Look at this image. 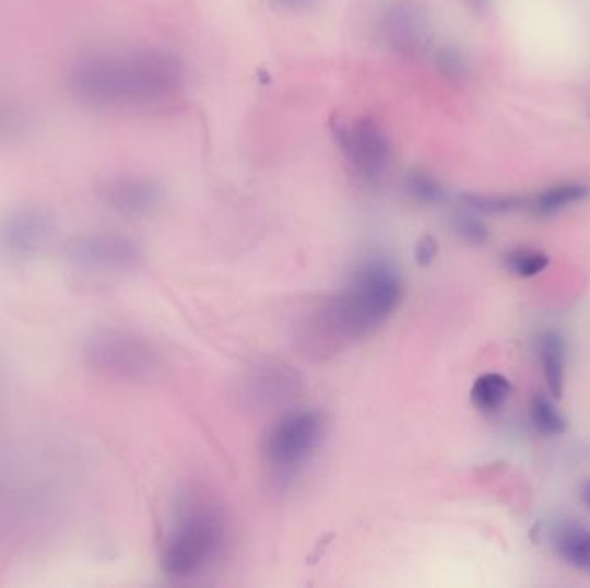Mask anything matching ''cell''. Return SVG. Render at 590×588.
I'll use <instances>...</instances> for the list:
<instances>
[{"label": "cell", "mask_w": 590, "mask_h": 588, "mask_svg": "<svg viewBox=\"0 0 590 588\" xmlns=\"http://www.w3.org/2000/svg\"><path fill=\"white\" fill-rule=\"evenodd\" d=\"M83 364L107 380L123 384H154L164 373V360L151 340L133 331L103 328L82 342Z\"/></svg>", "instance_id": "277c9868"}, {"label": "cell", "mask_w": 590, "mask_h": 588, "mask_svg": "<svg viewBox=\"0 0 590 588\" xmlns=\"http://www.w3.org/2000/svg\"><path fill=\"white\" fill-rule=\"evenodd\" d=\"M228 536L222 507L202 498L187 501L164 540L161 569L169 580H196L225 556Z\"/></svg>", "instance_id": "3957f363"}, {"label": "cell", "mask_w": 590, "mask_h": 588, "mask_svg": "<svg viewBox=\"0 0 590 588\" xmlns=\"http://www.w3.org/2000/svg\"><path fill=\"white\" fill-rule=\"evenodd\" d=\"M66 83L88 109L154 107L180 94L185 68L177 54L154 47L92 54L71 64Z\"/></svg>", "instance_id": "6da1fadb"}, {"label": "cell", "mask_w": 590, "mask_h": 588, "mask_svg": "<svg viewBox=\"0 0 590 588\" xmlns=\"http://www.w3.org/2000/svg\"><path fill=\"white\" fill-rule=\"evenodd\" d=\"M324 438V418L316 409L280 416L262 438V461L279 485H287L311 461Z\"/></svg>", "instance_id": "5b68a950"}, {"label": "cell", "mask_w": 590, "mask_h": 588, "mask_svg": "<svg viewBox=\"0 0 590 588\" xmlns=\"http://www.w3.org/2000/svg\"><path fill=\"white\" fill-rule=\"evenodd\" d=\"M66 261L92 274H127L144 264L139 242L116 232H88L66 242Z\"/></svg>", "instance_id": "8992f818"}, {"label": "cell", "mask_w": 590, "mask_h": 588, "mask_svg": "<svg viewBox=\"0 0 590 588\" xmlns=\"http://www.w3.org/2000/svg\"><path fill=\"white\" fill-rule=\"evenodd\" d=\"M56 230L52 213L44 205L14 208L0 217V258L21 262L46 249Z\"/></svg>", "instance_id": "9c48e42d"}, {"label": "cell", "mask_w": 590, "mask_h": 588, "mask_svg": "<svg viewBox=\"0 0 590 588\" xmlns=\"http://www.w3.org/2000/svg\"><path fill=\"white\" fill-rule=\"evenodd\" d=\"M511 396V384L505 375L499 373H485L476 378L472 387L473 405L480 413L492 414L499 411Z\"/></svg>", "instance_id": "2e32d148"}, {"label": "cell", "mask_w": 590, "mask_h": 588, "mask_svg": "<svg viewBox=\"0 0 590 588\" xmlns=\"http://www.w3.org/2000/svg\"><path fill=\"white\" fill-rule=\"evenodd\" d=\"M463 2L470 9V13L479 17H485L491 14L494 0H463Z\"/></svg>", "instance_id": "d4e9b609"}, {"label": "cell", "mask_w": 590, "mask_h": 588, "mask_svg": "<svg viewBox=\"0 0 590 588\" xmlns=\"http://www.w3.org/2000/svg\"><path fill=\"white\" fill-rule=\"evenodd\" d=\"M404 297L401 273L384 256H366L347 282L316 307L304 325V343L312 354H333L368 339L389 324Z\"/></svg>", "instance_id": "7a4b0ae2"}, {"label": "cell", "mask_w": 590, "mask_h": 588, "mask_svg": "<svg viewBox=\"0 0 590 588\" xmlns=\"http://www.w3.org/2000/svg\"><path fill=\"white\" fill-rule=\"evenodd\" d=\"M37 116L20 98L0 95V149L13 148L33 136Z\"/></svg>", "instance_id": "4fadbf2b"}, {"label": "cell", "mask_w": 590, "mask_h": 588, "mask_svg": "<svg viewBox=\"0 0 590 588\" xmlns=\"http://www.w3.org/2000/svg\"><path fill=\"white\" fill-rule=\"evenodd\" d=\"M97 197L111 213L123 217H144L156 213L163 202L164 190L149 176L123 175L101 184Z\"/></svg>", "instance_id": "30bf717a"}, {"label": "cell", "mask_w": 590, "mask_h": 588, "mask_svg": "<svg viewBox=\"0 0 590 588\" xmlns=\"http://www.w3.org/2000/svg\"><path fill=\"white\" fill-rule=\"evenodd\" d=\"M554 551L566 564L587 572L590 568V531L575 525L557 528Z\"/></svg>", "instance_id": "9a60e30c"}, {"label": "cell", "mask_w": 590, "mask_h": 588, "mask_svg": "<svg viewBox=\"0 0 590 588\" xmlns=\"http://www.w3.org/2000/svg\"><path fill=\"white\" fill-rule=\"evenodd\" d=\"M589 116H590V110H589Z\"/></svg>", "instance_id": "83f0119b"}, {"label": "cell", "mask_w": 590, "mask_h": 588, "mask_svg": "<svg viewBox=\"0 0 590 588\" xmlns=\"http://www.w3.org/2000/svg\"><path fill=\"white\" fill-rule=\"evenodd\" d=\"M452 225L458 237L470 246H485L491 240V228L485 225L480 214L473 213L470 209L456 214Z\"/></svg>", "instance_id": "7402d4cb"}, {"label": "cell", "mask_w": 590, "mask_h": 588, "mask_svg": "<svg viewBox=\"0 0 590 588\" xmlns=\"http://www.w3.org/2000/svg\"><path fill=\"white\" fill-rule=\"evenodd\" d=\"M461 201L480 216H505L527 208L529 199L515 193H464Z\"/></svg>", "instance_id": "e0dca14e"}, {"label": "cell", "mask_w": 590, "mask_h": 588, "mask_svg": "<svg viewBox=\"0 0 590 588\" xmlns=\"http://www.w3.org/2000/svg\"><path fill=\"white\" fill-rule=\"evenodd\" d=\"M578 495H580V501H582L583 506L587 507L590 511V479L583 480L578 486Z\"/></svg>", "instance_id": "484cf974"}, {"label": "cell", "mask_w": 590, "mask_h": 588, "mask_svg": "<svg viewBox=\"0 0 590 588\" xmlns=\"http://www.w3.org/2000/svg\"><path fill=\"white\" fill-rule=\"evenodd\" d=\"M503 264L509 273L517 274L520 279H532L550 266V258L547 254L532 247H515L503 256Z\"/></svg>", "instance_id": "ffe728a7"}, {"label": "cell", "mask_w": 590, "mask_h": 588, "mask_svg": "<svg viewBox=\"0 0 590 588\" xmlns=\"http://www.w3.org/2000/svg\"><path fill=\"white\" fill-rule=\"evenodd\" d=\"M404 188L413 201L423 205H435L446 199L442 181L425 169H411L404 175Z\"/></svg>", "instance_id": "d6986e66"}, {"label": "cell", "mask_w": 590, "mask_h": 588, "mask_svg": "<svg viewBox=\"0 0 590 588\" xmlns=\"http://www.w3.org/2000/svg\"><path fill=\"white\" fill-rule=\"evenodd\" d=\"M246 381L247 396L262 404L283 401L297 388V376L280 364H264L250 373Z\"/></svg>", "instance_id": "7c38bea8"}, {"label": "cell", "mask_w": 590, "mask_h": 588, "mask_svg": "<svg viewBox=\"0 0 590 588\" xmlns=\"http://www.w3.org/2000/svg\"><path fill=\"white\" fill-rule=\"evenodd\" d=\"M381 44L402 59L425 58L434 47V23L422 0H390L377 20Z\"/></svg>", "instance_id": "52a82bcc"}, {"label": "cell", "mask_w": 590, "mask_h": 588, "mask_svg": "<svg viewBox=\"0 0 590 588\" xmlns=\"http://www.w3.org/2000/svg\"><path fill=\"white\" fill-rule=\"evenodd\" d=\"M542 375L553 399H562L565 388L566 342L556 331H544L535 342Z\"/></svg>", "instance_id": "5bb4252c"}, {"label": "cell", "mask_w": 590, "mask_h": 588, "mask_svg": "<svg viewBox=\"0 0 590 588\" xmlns=\"http://www.w3.org/2000/svg\"><path fill=\"white\" fill-rule=\"evenodd\" d=\"M435 68L451 82H464L470 74V61L467 54L455 44H444L432 54Z\"/></svg>", "instance_id": "44dd1931"}, {"label": "cell", "mask_w": 590, "mask_h": 588, "mask_svg": "<svg viewBox=\"0 0 590 588\" xmlns=\"http://www.w3.org/2000/svg\"><path fill=\"white\" fill-rule=\"evenodd\" d=\"M273 11L282 14H309L320 8L321 0H267Z\"/></svg>", "instance_id": "603a6c76"}, {"label": "cell", "mask_w": 590, "mask_h": 588, "mask_svg": "<svg viewBox=\"0 0 590 588\" xmlns=\"http://www.w3.org/2000/svg\"><path fill=\"white\" fill-rule=\"evenodd\" d=\"M437 252H439V244H437L434 237L426 235L414 247V259H416L420 266H428L435 261Z\"/></svg>", "instance_id": "cb8c5ba5"}, {"label": "cell", "mask_w": 590, "mask_h": 588, "mask_svg": "<svg viewBox=\"0 0 590 588\" xmlns=\"http://www.w3.org/2000/svg\"><path fill=\"white\" fill-rule=\"evenodd\" d=\"M332 136L349 168L361 181L377 185L384 180L392 160V145L380 125L369 118L354 119L351 124L335 121Z\"/></svg>", "instance_id": "ba28073f"}, {"label": "cell", "mask_w": 590, "mask_h": 588, "mask_svg": "<svg viewBox=\"0 0 590 588\" xmlns=\"http://www.w3.org/2000/svg\"><path fill=\"white\" fill-rule=\"evenodd\" d=\"M587 573H589V575H590V568H589V569H587Z\"/></svg>", "instance_id": "4316f807"}, {"label": "cell", "mask_w": 590, "mask_h": 588, "mask_svg": "<svg viewBox=\"0 0 590 588\" xmlns=\"http://www.w3.org/2000/svg\"><path fill=\"white\" fill-rule=\"evenodd\" d=\"M590 199V184L583 180L559 181L535 193L527 202V209L533 216L553 217L566 209L582 204Z\"/></svg>", "instance_id": "8fae6325"}, {"label": "cell", "mask_w": 590, "mask_h": 588, "mask_svg": "<svg viewBox=\"0 0 590 588\" xmlns=\"http://www.w3.org/2000/svg\"><path fill=\"white\" fill-rule=\"evenodd\" d=\"M530 420L533 428L544 437H556L565 434L568 430V420L565 414L556 408L551 397L544 393H535L530 401Z\"/></svg>", "instance_id": "ac0fdd59"}]
</instances>
